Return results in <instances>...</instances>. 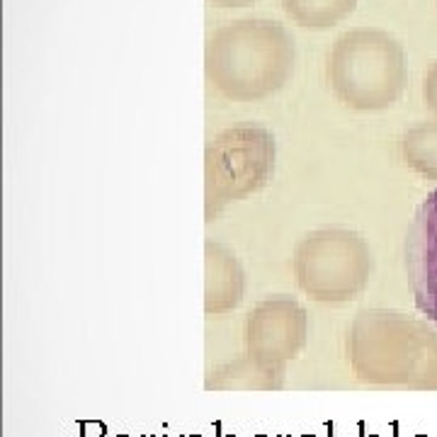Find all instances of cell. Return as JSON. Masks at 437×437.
Listing matches in <instances>:
<instances>
[{
  "instance_id": "8992f818",
  "label": "cell",
  "mask_w": 437,
  "mask_h": 437,
  "mask_svg": "<svg viewBox=\"0 0 437 437\" xmlns=\"http://www.w3.org/2000/svg\"><path fill=\"white\" fill-rule=\"evenodd\" d=\"M306 336V311L292 297H267L248 313L245 340L250 357L274 367L299 352Z\"/></svg>"
},
{
  "instance_id": "6da1fadb",
  "label": "cell",
  "mask_w": 437,
  "mask_h": 437,
  "mask_svg": "<svg viewBox=\"0 0 437 437\" xmlns=\"http://www.w3.org/2000/svg\"><path fill=\"white\" fill-rule=\"evenodd\" d=\"M297 66V47L277 19L240 17L207 37L204 76L231 102H258L279 92Z\"/></svg>"
},
{
  "instance_id": "52a82bcc",
  "label": "cell",
  "mask_w": 437,
  "mask_h": 437,
  "mask_svg": "<svg viewBox=\"0 0 437 437\" xmlns=\"http://www.w3.org/2000/svg\"><path fill=\"white\" fill-rule=\"evenodd\" d=\"M406 272L415 308L437 326V190L415 209L406 238Z\"/></svg>"
},
{
  "instance_id": "30bf717a",
  "label": "cell",
  "mask_w": 437,
  "mask_h": 437,
  "mask_svg": "<svg viewBox=\"0 0 437 437\" xmlns=\"http://www.w3.org/2000/svg\"><path fill=\"white\" fill-rule=\"evenodd\" d=\"M357 8V0H282V10L304 29H331Z\"/></svg>"
},
{
  "instance_id": "ba28073f",
  "label": "cell",
  "mask_w": 437,
  "mask_h": 437,
  "mask_svg": "<svg viewBox=\"0 0 437 437\" xmlns=\"http://www.w3.org/2000/svg\"><path fill=\"white\" fill-rule=\"evenodd\" d=\"M245 292V272L236 253L224 243L204 245V308L207 313H226L236 308Z\"/></svg>"
},
{
  "instance_id": "7a4b0ae2",
  "label": "cell",
  "mask_w": 437,
  "mask_h": 437,
  "mask_svg": "<svg viewBox=\"0 0 437 437\" xmlns=\"http://www.w3.org/2000/svg\"><path fill=\"white\" fill-rule=\"evenodd\" d=\"M347 347L362 379L437 389L435 323L391 308H370L355 318Z\"/></svg>"
},
{
  "instance_id": "8fae6325",
  "label": "cell",
  "mask_w": 437,
  "mask_h": 437,
  "mask_svg": "<svg viewBox=\"0 0 437 437\" xmlns=\"http://www.w3.org/2000/svg\"><path fill=\"white\" fill-rule=\"evenodd\" d=\"M420 92H423V105L428 107V112H433L437 119V58L430 63L428 71H425Z\"/></svg>"
},
{
  "instance_id": "9c48e42d",
  "label": "cell",
  "mask_w": 437,
  "mask_h": 437,
  "mask_svg": "<svg viewBox=\"0 0 437 437\" xmlns=\"http://www.w3.org/2000/svg\"><path fill=\"white\" fill-rule=\"evenodd\" d=\"M401 158L423 180L437 183V119L418 122L401 134Z\"/></svg>"
},
{
  "instance_id": "7c38bea8",
  "label": "cell",
  "mask_w": 437,
  "mask_h": 437,
  "mask_svg": "<svg viewBox=\"0 0 437 437\" xmlns=\"http://www.w3.org/2000/svg\"><path fill=\"white\" fill-rule=\"evenodd\" d=\"M207 3L217 5V8H245V5H253L258 0H207Z\"/></svg>"
},
{
  "instance_id": "277c9868",
  "label": "cell",
  "mask_w": 437,
  "mask_h": 437,
  "mask_svg": "<svg viewBox=\"0 0 437 437\" xmlns=\"http://www.w3.org/2000/svg\"><path fill=\"white\" fill-rule=\"evenodd\" d=\"M297 287L318 304L340 306L357 299L370 284L374 258L365 236L343 226L306 233L292 255Z\"/></svg>"
},
{
  "instance_id": "3957f363",
  "label": "cell",
  "mask_w": 437,
  "mask_h": 437,
  "mask_svg": "<svg viewBox=\"0 0 437 437\" xmlns=\"http://www.w3.org/2000/svg\"><path fill=\"white\" fill-rule=\"evenodd\" d=\"M326 78L338 102L355 112H384L409 81L406 49L381 27H350L333 42Z\"/></svg>"
},
{
  "instance_id": "5b68a950",
  "label": "cell",
  "mask_w": 437,
  "mask_h": 437,
  "mask_svg": "<svg viewBox=\"0 0 437 437\" xmlns=\"http://www.w3.org/2000/svg\"><path fill=\"white\" fill-rule=\"evenodd\" d=\"M274 173V136L260 124L219 131L204 154V217L260 192Z\"/></svg>"
}]
</instances>
